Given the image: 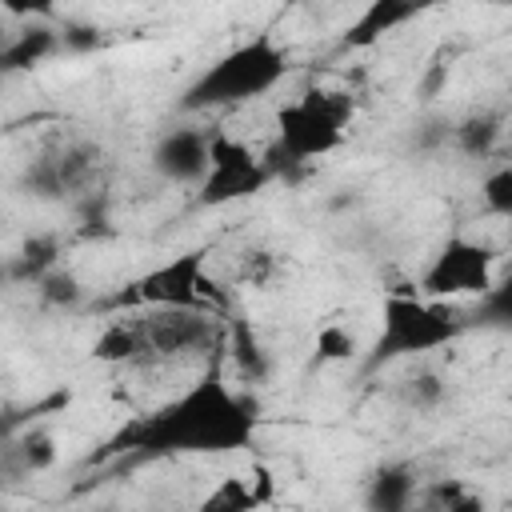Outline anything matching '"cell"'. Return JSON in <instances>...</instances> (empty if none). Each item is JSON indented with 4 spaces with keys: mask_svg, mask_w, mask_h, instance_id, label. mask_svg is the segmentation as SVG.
<instances>
[{
    "mask_svg": "<svg viewBox=\"0 0 512 512\" xmlns=\"http://www.w3.org/2000/svg\"><path fill=\"white\" fill-rule=\"evenodd\" d=\"M260 432V404L224 380V344L212 352L204 376L168 404L152 408L116 432L100 456L124 452L128 460L160 456H228L252 448Z\"/></svg>",
    "mask_w": 512,
    "mask_h": 512,
    "instance_id": "6da1fadb",
    "label": "cell"
},
{
    "mask_svg": "<svg viewBox=\"0 0 512 512\" xmlns=\"http://www.w3.org/2000/svg\"><path fill=\"white\" fill-rule=\"evenodd\" d=\"M224 344V320L208 312L144 308L140 316H116L92 340V356L104 364H148L184 352H216Z\"/></svg>",
    "mask_w": 512,
    "mask_h": 512,
    "instance_id": "7a4b0ae2",
    "label": "cell"
},
{
    "mask_svg": "<svg viewBox=\"0 0 512 512\" xmlns=\"http://www.w3.org/2000/svg\"><path fill=\"white\" fill-rule=\"evenodd\" d=\"M352 112H356L352 96L332 88H308L296 100L280 104L276 140L268 144V152H260L272 180L300 176V168H308L312 160L332 156L348 136Z\"/></svg>",
    "mask_w": 512,
    "mask_h": 512,
    "instance_id": "3957f363",
    "label": "cell"
},
{
    "mask_svg": "<svg viewBox=\"0 0 512 512\" xmlns=\"http://www.w3.org/2000/svg\"><path fill=\"white\" fill-rule=\"evenodd\" d=\"M288 76V52L272 32H260L252 40L232 44L216 60H208L192 84L180 92V112H212V108H236L248 100L268 96Z\"/></svg>",
    "mask_w": 512,
    "mask_h": 512,
    "instance_id": "277c9868",
    "label": "cell"
},
{
    "mask_svg": "<svg viewBox=\"0 0 512 512\" xmlns=\"http://www.w3.org/2000/svg\"><path fill=\"white\" fill-rule=\"evenodd\" d=\"M468 332V320H464V308L448 304V300H428L420 292H388L384 296V308H380V328L372 336V344L364 348L360 356V368L364 372H380L396 360H408V356H428L436 348H448L456 344L460 336Z\"/></svg>",
    "mask_w": 512,
    "mask_h": 512,
    "instance_id": "5b68a950",
    "label": "cell"
},
{
    "mask_svg": "<svg viewBox=\"0 0 512 512\" xmlns=\"http://www.w3.org/2000/svg\"><path fill=\"white\" fill-rule=\"evenodd\" d=\"M208 252L192 248L180 252L164 264H156L152 272H144L140 280L128 284V292L120 296L124 304H144V308H180V312H228L224 292L208 280Z\"/></svg>",
    "mask_w": 512,
    "mask_h": 512,
    "instance_id": "8992f818",
    "label": "cell"
},
{
    "mask_svg": "<svg viewBox=\"0 0 512 512\" xmlns=\"http://www.w3.org/2000/svg\"><path fill=\"white\" fill-rule=\"evenodd\" d=\"M100 168H104V148L88 136H68L48 144L24 164L20 188L36 200H68V196L92 192V184L100 180Z\"/></svg>",
    "mask_w": 512,
    "mask_h": 512,
    "instance_id": "52a82bcc",
    "label": "cell"
},
{
    "mask_svg": "<svg viewBox=\"0 0 512 512\" xmlns=\"http://www.w3.org/2000/svg\"><path fill=\"white\" fill-rule=\"evenodd\" d=\"M492 284H496L492 244L472 240V236H448L420 276V296L452 304L460 296H484Z\"/></svg>",
    "mask_w": 512,
    "mask_h": 512,
    "instance_id": "ba28073f",
    "label": "cell"
},
{
    "mask_svg": "<svg viewBox=\"0 0 512 512\" xmlns=\"http://www.w3.org/2000/svg\"><path fill=\"white\" fill-rule=\"evenodd\" d=\"M272 184V172L264 164V156H256L244 140L228 136V132H212L208 144V172L200 180V208H220V204H236L248 200L256 192H264Z\"/></svg>",
    "mask_w": 512,
    "mask_h": 512,
    "instance_id": "9c48e42d",
    "label": "cell"
},
{
    "mask_svg": "<svg viewBox=\"0 0 512 512\" xmlns=\"http://www.w3.org/2000/svg\"><path fill=\"white\" fill-rule=\"evenodd\" d=\"M208 144L212 132L192 128V124H176L168 132H160V140L152 144V168L168 180V184H196L208 172Z\"/></svg>",
    "mask_w": 512,
    "mask_h": 512,
    "instance_id": "30bf717a",
    "label": "cell"
},
{
    "mask_svg": "<svg viewBox=\"0 0 512 512\" xmlns=\"http://www.w3.org/2000/svg\"><path fill=\"white\" fill-rule=\"evenodd\" d=\"M420 496V476L408 460H388L364 480V512H412Z\"/></svg>",
    "mask_w": 512,
    "mask_h": 512,
    "instance_id": "8fae6325",
    "label": "cell"
},
{
    "mask_svg": "<svg viewBox=\"0 0 512 512\" xmlns=\"http://www.w3.org/2000/svg\"><path fill=\"white\" fill-rule=\"evenodd\" d=\"M420 12H424V8L412 4V0H372V4H364V8L352 16V24H348L344 36H340V48H344V52L372 48L376 40H384V36L396 32L400 24L416 20Z\"/></svg>",
    "mask_w": 512,
    "mask_h": 512,
    "instance_id": "7c38bea8",
    "label": "cell"
},
{
    "mask_svg": "<svg viewBox=\"0 0 512 512\" xmlns=\"http://www.w3.org/2000/svg\"><path fill=\"white\" fill-rule=\"evenodd\" d=\"M224 352L236 364V372L248 384H264L272 376V356L268 344L256 336V328L248 324V316L240 312H224Z\"/></svg>",
    "mask_w": 512,
    "mask_h": 512,
    "instance_id": "4fadbf2b",
    "label": "cell"
},
{
    "mask_svg": "<svg viewBox=\"0 0 512 512\" xmlns=\"http://www.w3.org/2000/svg\"><path fill=\"white\" fill-rule=\"evenodd\" d=\"M504 136V112L500 108H472L460 120H452V148L468 160H488L500 148Z\"/></svg>",
    "mask_w": 512,
    "mask_h": 512,
    "instance_id": "5bb4252c",
    "label": "cell"
},
{
    "mask_svg": "<svg viewBox=\"0 0 512 512\" xmlns=\"http://www.w3.org/2000/svg\"><path fill=\"white\" fill-rule=\"evenodd\" d=\"M52 52H60V32L52 24H24L0 44V76L36 68Z\"/></svg>",
    "mask_w": 512,
    "mask_h": 512,
    "instance_id": "9a60e30c",
    "label": "cell"
},
{
    "mask_svg": "<svg viewBox=\"0 0 512 512\" xmlns=\"http://www.w3.org/2000/svg\"><path fill=\"white\" fill-rule=\"evenodd\" d=\"M268 496H272V480L264 472H260V484H252L248 476H224L196 500L192 512H256Z\"/></svg>",
    "mask_w": 512,
    "mask_h": 512,
    "instance_id": "2e32d148",
    "label": "cell"
},
{
    "mask_svg": "<svg viewBox=\"0 0 512 512\" xmlns=\"http://www.w3.org/2000/svg\"><path fill=\"white\" fill-rule=\"evenodd\" d=\"M412 512H488V500L468 480H436L420 488Z\"/></svg>",
    "mask_w": 512,
    "mask_h": 512,
    "instance_id": "e0dca14e",
    "label": "cell"
},
{
    "mask_svg": "<svg viewBox=\"0 0 512 512\" xmlns=\"http://www.w3.org/2000/svg\"><path fill=\"white\" fill-rule=\"evenodd\" d=\"M396 400L408 412H436L448 400V380L436 368H416L396 384Z\"/></svg>",
    "mask_w": 512,
    "mask_h": 512,
    "instance_id": "ac0fdd59",
    "label": "cell"
},
{
    "mask_svg": "<svg viewBox=\"0 0 512 512\" xmlns=\"http://www.w3.org/2000/svg\"><path fill=\"white\" fill-rule=\"evenodd\" d=\"M464 320L468 328L480 324V328L508 332L512 328V280H496L484 296H476V308H464Z\"/></svg>",
    "mask_w": 512,
    "mask_h": 512,
    "instance_id": "d6986e66",
    "label": "cell"
},
{
    "mask_svg": "<svg viewBox=\"0 0 512 512\" xmlns=\"http://www.w3.org/2000/svg\"><path fill=\"white\" fill-rule=\"evenodd\" d=\"M56 240L52 236H40V240H28L24 248H20V256L12 260V268H8V276L12 280H20V284H36L44 272H52L56 268Z\"/></svg>",
    "mask_w": 512,
    "mask_h": 512,
    "instance_id": "ffe728a7",
    "label": "cell"
},
{
    "mask_svg": "<svg viewBox=\"0 0 512 512\" xmlns=\"http://www.w3.org/2000/svg\"><path fill=\"white\" fill-rule=\"evenodd\" d=\"M32 288H36V296H40L48 308H76V304L84 300V284H80V276L68 272L64 264H56L52 272H44Z\"/></svg>",
    "mask_w": 512,
    "mask_h": 512,
    "instance_id": "44dd1931",
    "label": "cell"
},
{
    "mask_svg": "<svg viewBox=\"0 0 512 512\" xmlns=\"http://www.w3.org/2000/svg\"><path fill=\"white\" fill-rule=\"evenodd\" d=\"M360 352L356 332H348L344 324H324L316 332V364H344Z\"/></svg>",
    "mask_w": 512,
    "mask_h": 512,
    "instance_id": "7402d4cb",
    "label": "cell"
},
{
    "mask_svg": "<svg viewBox=\"0 0 512 512\" xmlns=\"http://www.w3.org/2000/svg\"><path fill=\"white\" fill-rule=\"evenodd\" d=\"M480 204H484V212L488 216H512V168L508 164H496L488 176H484V184H480Z\"/></svg>",
    "mask_w": 512,
    "mask_h": 512,
    "instance_id": "603a6c76",
    "label": "cell"
},
{
    "mask_svg": "<svg viewBox=\"0 0 512 512\" xmlns=\"http://www.w3.org/2000/svg\"><path fill=\"white\" fill-rule=\"evenodd\" d=\"M444 144H452V116L428 112V116H420V120L412 124V148H416V152H436V148H444Z\"/></svg>",
    "mask_w": 512,
    "mask_h": 512,
    "instance_id": "cb8c5ba5",
    "label": "cell"
},
{
    "mask_svg": "<svg viewBox=\"0 0 512 512\" xmlns=\"http://www.w3.org/2000/svg\"><path fill=\"white\" fill-rule=\"evenodd\" d=\"M272 272H276V256H272V252L252 248V252H244V256H240V280H244V284L264 288V284L272 280Z\"/></svg>",
    "mask_w": 512,
    "mask_h": 512,
    "instance_id": "d4e9b609",
    "label": "cell"
},
{
    "mask_svg": "<svg viewBox=\"0 0 512 512\" xmlns=\"http://www.w3.org/2000/svg\"><path fill=\"white\" fill-rule=\"evenodd\" d=\"M448 72H452V64H448L444 56H436V60L428 64L424 80H420V96H424V100H436V96H440V88L448 84Z\"/></svg>",
    "mask_w": 512,
    "mask_h": 512,
    "instance_id": "484cf974",
    "label": "cell"
},
{
    "mask_svg": "<svg viewBox=\"0 0 512 512\" xmlns=\"http://www.w3.org/2000/svg\"><path fill=\"white\" fill-rule=\"evenodd\" d=\"M100 512H116V508H100Z\"/></svg>",
    "mask_w": 512,
    "mask_h": 512,
    "instance_id": "4316f807",
    "label": "cell"
},
{
    "mask_svg": "<svg viewBox=\"0 0 512 512\" xmlns=\"http://www.w3.org/2000/svg\"><path fill=\"white\" fill-rule=\"evenodd\" d=\"M0 512H12V508H0Z\"/></svg>",
    "mask_w": 512,
    "mask_h": 512,
    "instance_id": "83f0119b",
    "label": "cell"
}]
</instances>
